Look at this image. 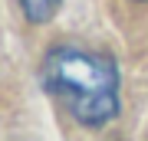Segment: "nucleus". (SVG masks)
Instances as JSON below:
<instances>
[{
	"label": "nucleus",
	"instance_id": "1",
	"mask_svg": "<svg viewBox=\"0 0 148 141\" xmlns=\"http://www.w3.org/2000/svg\"><path fill=\"white\" fill-rule=\"evenodd\" d=\"M40 79L43 89L86 128H99L119 115V69L102 52L53 46L43 56Z\"/></svg>",
	"mask_w": 148,
	"mask_h": 141
},
{
	"label": "nucleus",
	"instance_id": "2",
	"mask_svg": "<svg viewBox=\"0 0 148 141\" xmlns=\"http://www.w3.org/2000/svg\"><path fill=\"white\" fill-rule=\"evenodd\" d=\"M59 3H63V0H20V10H23V16H27V23L40 26V23H46V20L56 16Z\"/></svg>",
	"mask_w": 148,
	"mask_h": 141
}]
</instances>
